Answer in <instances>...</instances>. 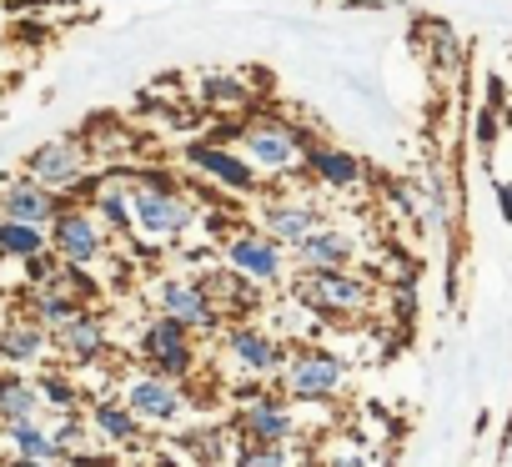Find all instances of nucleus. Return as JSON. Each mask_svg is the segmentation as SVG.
I'll return each instance as SVG.
<instances>
[{
    "label": "nucleus",
    "instance_id": "nucleus-12",
    "mask_svg": "<svg viewBox=\"0 0 512 467\" xmlns=\"http://www.w3.org/2000/svg\"><path fill=\"white\" fill-rule=\"evenodd\" d=\"M231 427H236V442H292V437L302 432L297 417H292V407H287V392L277 397V392H267V387L236 402Z\"/></svg>",
    "mask_w": 512,
    "mask_h": 467
},
{
    "label": "nucleus",
    "instance_id": "nucleus-5",
    "mask_svg": "<svg viewBox=\"0 0 512 467\" xmlns=\"http://www.w3.org/2000/svg\"><path fill=\"white\" fill-rule=\"evenodd\" d=\"M236 141H241V156L256 166V176H287V171H302V151L312 136L282 116H262V121L236 126Z\"/></svg>",
    "mask_w": 512,
    "mask_h": 467
},
{
    "label": "nucleus",
    "instance_id": "nucleus-23",
    "mask_svg": "<svg viewBox=\"0 0 512 467\" xmlns=\"http://www.w3.org/2000/svg\"><path fill=\"white\" fill-rule=\"evenodd\" d=\"M46 226H31V221H11L0 216V262H31L36 252H46Z\"/></svg>",
    "mask_w": 512,
    "mask_h": 467
},
{
    "label": "nucleus",
    "instance_id": "nucleus-20",
    "mask_svg": "<svg viewBox=\"0 0 512 467\" xmlns=\"http://www.w3.org/2000/svg\"><path fill=\"white\" fill-rule=\"evenodd\" d=\"M6 442H11V452H16L21 462H71L46 412L21 417V422H6Z\"/></svg>",
    "mask_w": 512,
    "mask_h": 467
},
{
    "label": "nucleus",
    "instance_id": "nucleus-4",
    "mask_svg": "<svg viewBox=\"0 0 512 467\" xmlns=\"http://www.w3.org/2000/svg\"><path fill=\"white\" fill-rule=\"evenodd\" d=\"M221 267H231L236 277L256 282V287H282L292 282V252L262 226H236L221 237Z\"/></svg>",
    "mask_w": 512,
    "mask_h": 467
},
{
    "label": "nucleus",
    "instance_id": "nucleus-10",
    "mask_svg": "<svg viewBox=\"0 0 512 467\" xmlns=\"http://www.w3.org/2000/svg\"><path fill=\"white\" fill-rule=\"evenodd\" d=\"M151 307L156 312H166V317H176V322H186L196 337H211V332H221V307H216V297L206 292V282H186V277H161V282H151Z\"/></svg>",
    "mask_w": 512,
    "mask_h": 467
},
{
    "label": "nucleus",
    "instance_id": "nucleus-28",
    "mask_svg": "<svg viewBox=\"0 0 512 467\" xmlns=\"http://www.w3.org/2000/svg\"><path fill=\"white\" fill-rule=\"evenodd\" d=\"M497 211H502V221L512 226V181H497Z\"/></svg>",
    "mask_w": 512,
    "mask_h": 467
},
{
    "label": "nucleus",
    "instance_id": "nucleus-26",
    "mask_svg": "<svg viewBox=\"0 0 512 467\" xmlns=\"http://www.w3.org/2000/svg\"><path fill=\"white\" fill-rule=\"evenodd\" d=\"M186 437H191L186 457H201V462H231L236 452V427H191Z\"/></svg>",
    "mask_w": 512,
    "mask_h": 467
},
{
    "label": "nucleus",
    "instance_id": "nucleus-24",
    "mask_svg": "<svg viewBox=\"0 0 512 467\" xmlns=\"http://www.w3.org/2000/svg\"><path fill=\"white\" fill-rule=\"evenodd\" d=\"M201 101H206L211 111L246 116V106H251V86H246L241 76H226V71H216V76H201Z\"/></svg>",
    "mask_w": 512,
    "mask_h": 467
},
{
    "label": "nucleus",
    "instance_id": "nucleus-6",
    "mask_svg": "<svg viewBox=\"0 0 512 467\" xmlns=\"http://www.w3.org/2000/svg\"><path fill=\"white\" fill-rule=\"evenodd\" d=\"M287 347L292 342L277 337L272 327H256V322H241V317H231L221 327V357L251 382H272L287 362Z\"/></svg>",
    "mask_w": 512,
    "mask_h": 467
},
{
    "label": "nucleus",
    "instance_id": "nucleus-3",
    "mask_svg": "<svg viewBox=\"0 0 512 467\" xmlns=\"http://www.w3.org/2000/svg\"><path fill=\"white\" fill-rule=\"evenodd\" d=\"M347 382V362L327 347V342H292L287 362L277 372V387L287 392V402H332Z\"/></svg>",
    "mask_w": 512,
    "mask_h": 467
},
{
    "label": "nucleus",
    "instance_id": "nucleus-15",
    "mask_svg": "<svg viewBox=\"0 0 512 467\" xmlns=\"http://www.w3.org/2000/svg\"><path fill=\"white\" fill-rule=\"evenodd\" d=\"M186 166H191L196 176H211L216 186H226V191H236V196L256 191V166H251L241 151L221 146V141H196V146L186 151Z\"/></svg>",
    "mask_w": 512,
    "mask_h": 467
},
{
    "label": "nucleus",
    "instance_id": "nucleus-18",
    "mask_svg": "<svg viewBox=\"0 0 512 467\" xmlns=\"http://www.w3.org/2000/svg\"><path fill=\"white\" fill-rule=\"evenodd\" d=\"M86 422H91V437H101L111 452H126V447H136L146 432V422L126 407V397H96L91 402V412H86Z\"/></svg>",
    "mask_w": 512,
    "mask_h": 467
},
{
    "label": "nucleus",
    "instance_id": "nucleus-7",
    "mask_svg": "<svg viewBox=\"0 0 512 467\" xmlns=\"http://www.w3.org/2000/svg\"><path fill=\"white\" fill-rule=\"evenodd\" d=\"M21 171L36 176L41 186H56V191L66 196L71 186H91V176H96V151H91L86 136H51V141H41V146L26 151V166H21Z\"/></svg>",
    "mask_w": 512,
    "mask_h": 467
},
{
    "label": "nucleus",
    "instance_id": "nucleus-13",
    "mask_svg": "<svg viewBox=\"0 0 512 467\" xmlns=\"http://www.w3.org/2000/svg\"><path fill=\"white\" fill-rule=\"evenodd\" d=\"M51 347L61 352V362L66 367H76V372H86L91 362H101L106 352H111V332H106V317L86 302L76 317H66L56 332H51Z\"/></svg>",
    "mask_w": 512,
    "mask_h": 467
},
{
    "label": "nucleus",
    "instance_id": "nucleus-14",
    "mask_svg": "<svg viewBox=\"0 0 512 467\" xmlns=\"http://www.w3.org/2000/svg\"><path fill=\"white\" fill-rule=\"evenodd\" d=\"M357 237H352V226H337V221H317L307 237L292 247V262L297 272H312V267H352L357 262Z\"/></svg>",
    "mask_w": 512,
    "mask_h": 467
},
{
    "label": "nucleus",
    "instance_id": "nucleus-25",
    "mask_svg": "<svg viewBox=\"0 0 512 467\" xmlns=\"http://www.w3.org/2000/svg\"><path fill=\"white\" fill-rule=\"evenodd\" d=\"M36 412H46L36 382H26V377H0V427L21 422V417H36Z\"/></svg>",
    "mask_w": 512,
    "mask_h": 467
},
{
    "label": "nucleus",
    "instance_id": "nucleus-19",
    "mask_svg": "<svg viewBox=\"0 0 512 467\" xmlns=\"http://www.w3.org/2000/svg\"><path fill=\"white\" fill-rule=\"evenodd\" d=\"M322 221V206L312 201V196H302V201H292V196H272L267 206H262V231H272V237L292 252L307 231Z\"/></svg>",
    "mask_w": 512,
    "mask_h": 467
},
{
    "label": "nucleus",
    "instance_id": "nucleus-17",
    "mask_svg": "<svg viewBox=\"0 0 512 467\" xmlns=\"http://www.w3.org/2000/svg\"><path fill=\"white\" fill-rule=\"evenodd\" d=\"M302 171H307L312 181H322L327 191H357V186H367V161H362L357 151L322 146V141H307Z\"/></svg>",
    "mask_w": 512,
    "mask_h": 467
},
{
    "label": "nucleus",
    "instance_id": "nucleus-27",
    "mask_svg": "<svg viewBox=\"0 0 512 467\" xmlns=\"http://www.w3.org/2000/svg\"><path fill=\"white\" fill-rule=\"evenodd\" d=\"M36 387H41V407L46 412H76L81 407V382L71 372H41Z\"/></svg>",
    "mask_w": 512,
    "mask_h": 467
},
{
    "label": "nucleus",
    "instance_id": "nucleus-1",
    "mask_svg": "<svg viewBox=\"0 0 512 467\" xmlns=\"http://www.w3.org/2000/svg\"><path fill=\"white\" fill-rule=\"evenodd\" d=\"M131 176H136V186H131V231L151 247H176L196 221V201L166 171H131Z\"/></svg>",
    "mask_w": 512,
    "mask_h": 467
},
{
    "label": "nucleus",
    "instance_id": "nucleus-16",
    "mask_svg": "<svg viewBox=\"0 0 512 467\" xmlns=\"http://www.w3.org/2000/svg\"><path fill=\"white\" fill-rule=\"evenodd\" d=\"M61 206H66V201H61V191H56V186H41V181H36V176H26V171H21L16 181L0 186V216H11V221L51 226Z\"/></svg>",
    "mask_w": 512,
    "mask_h": 467
},
{
    "label": "nucleus",
    "instance_id": "nucleus-21",
    "mask_svg": "<svg viewBox=\"0 0 512 467\" xmlns=\"http://www.w3.org/2000/svg\"><path fill=\"white\" fill-rule=\"evenodd\" d=\"M46 357H51V332L36 317L0 322V362H11V367H41Z\"/></svg>",
    "mask_w": 512,
    "mask_h": 467
},
{
    "label": "nucleus",
    "instance_id": "nucleus-8",
    "mask_svg": "<svg viewBox=\"0 0 512 467\" xmlns=\"http://www.w3.org/2000/svg\"><path fill=\"white\" fill-rule=\"evenodd\" d=\"M136 357H141V367L166 372V377H181V382H186V377L196 372V362H201L196 332H191L186 322L166 317V312H151V317H146V327H141V337H136Z\"/></svg>",
    "mask_w": 512,
    "mask_h": 467
},
{
    "label": "nucleus",
    "instance_id": "nucleus-9",
    "mask_svg": "<svg viewBox=\"0 0 512 467\" xmlns=\"http://www.w3.org/2000/svg\"><path fill=\"white\" fill-rule=\"evenodd\" d=\"M46 242L66 267H96L111 247V231L101 226V216L91 206H61L56 221L46 226Z\"/></svg>",
    "mask_w": 512,
    "mask_h": 467
},
{
    "label": "nucleus",
    "instance_id": "nucleus-22",
    "mask_svg": "<svg viewBox=\"0 0 512 467\" xmlns=\"http://www.w3.org/2000/svg\"><path fill=\"white\" fill-rule=\"evenodd\" d=\"M417 226L422 231H447L452 226V176L442 166H432L417 181Z\"/></svg>",
    "mask_w": 512,
    "mask_h": 467
},
{
    "label": "nucleus",
    "instance_id": "nucleus-11",
    "mask_svg": "<svg viewBox=\"0 0 512 467\" xmlns=\"http://www.w3.org/2000/svg\"><path fill=\"white\" fill-rule=\"evenodd\" d=\"M121 397H126V407H131L146 427H171V422L191 407L181 377H166V372H151V367H141V372L121 387Z\"/></svg>",
    "mask_w": 512,
    "mask_h": 467
},
{
    "label": "nucleus",
    "instance_id": "nucleus-2",
    "mask_svg": "<svg viewBox=\"0 0 512 467\" xmlns=\"http://www.w3.org/2000/svg\"><path fill=\"white\" fill-rule=\"evenodd\" d=\"M292 297L307 302L322 322H352L377 302V287L352 267H312L292 277Z\"/></svg>",
    "mask_w": 512,
    "mask_h": 467
}]
</instances>
